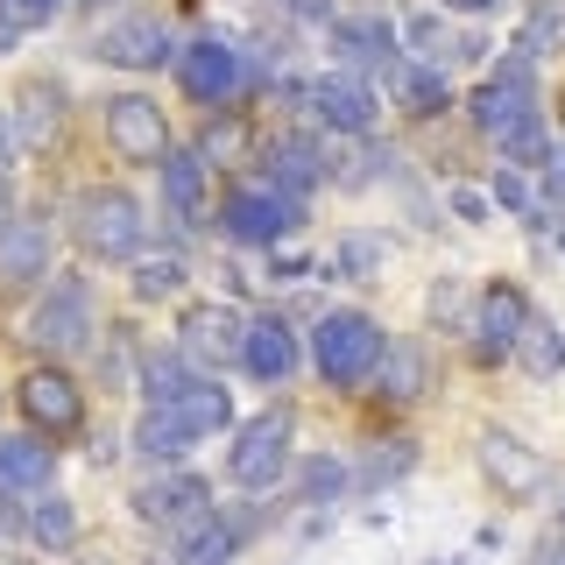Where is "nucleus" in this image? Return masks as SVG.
Wrapping results in <instances>:
<instances>
[{"instance_id": "2f4dec72", "label": "nucleus", "mask_w": 565, "mask_h": 565, "mask_svg": "<svg viewBox=\"0 0 565 565\" xmlns=\"http://www.w3.org/2000/svg\"><path fill=\"white\" fill-rule=\"evenodd\" d=\"M516 50H523L530 64H537V57H558V50H565V0H530Z\"/></svg>"}, {"instance_id": "aec40b11", "label": "nucleus", "mask_w": 565, "mask_h": 565, "mask_svg": "<svg viewBox=\"0 0 565 565\" xmlns=\"http://www.w3.org/2000/svg\"><path fill=\"white\" fill-rule=\"evenodd\" d=\"M57 473V452L43 446V431H8L0 438V494H35Z\"/></svg>"}, {"instance_id": "7c9ffc66", "label": "nucleus", "mask_w": 565, "mask_h": 565, "mask_svg": "<svg viewBox=\"0 0 565 565\" xmlns=\"http://www.w3.org/2000/svg\"><path fill=\"white\" fill-rule=\"evenodd\" d=\"M29 537L43 544V552H71V544H78V509H71L64 494H35L29 502Z\"/></svg>"}, {"instance_id": "b1692460", "label": "nucleus", "mask_w": 565, "mask_h": 565, "mask_svg": "<svg viewBox=\"0 0 565 565\" xmlns=\"http://www.w3.org/2000/svg\"><path fill=\"white\" fill-rule=\"evenodd\" d=\"M43 269H50V226L14 220L0 234V282H43Z\"/></svg>"}, {"instance_id": "4c0bfd02", "label": "nucleus", "mask_w": 565, "mask_h": 565, "mask_svg": "<svg viewBox=\"0 0 565 565\" xmlns=\"http://www.w3.org/2000/svg\"><path fill=\"white\" fill-rule=\"evenodd\" d=\"M0 14H8V22H22V29H43L50 14H57V0H0Z\"/></svg>"}, {"instance_id": "0eeeda50", "label": "nucleus", "mask_w": 565, "mask_h": 565, "mask_svg": "<svg viewBox=\"0 0 565 565\" xmlns=\"http://www.w3.org/2000/svg\"><path fill=\"white\" fill-rule=\"evenodd\" d=\"M29 340L50 353H78L93 347V282L85 276H57L43 290V305L29 311Z\"/></svg>"}, {"instance_id": "a18cd8bd", "label": "nucleus", "mask_w": 565, "mask_h": 565, "mask_svg": "<svg viewBox=\"0 0 565 565\" xmlns=\"http://www.w3.org/2000/svg\"><path fill=\"white\" fill-rule=\"evenodd\" d=\"M14 43H22V22H8V14H0V57H8Z\"/></svg>"}, {"instance_id": "f3484780", "label": "nucleus", "mask_w": 565, "mask_h": 565, "mask_svg": "<svg viewBox=\"0 0 565 565\" xmlns=\"http://www.w3.org/2000/svg\"><path fill=\"white\" fill-rule=\"evenodd\" d=\"M57 128H64V85L29 78L22 93H14V106H8V141L14 149H50Z\"/></svg>"}, {"instance_id": "ea45409f", "label": "nucleus", "mask_w": 565, "mask_h": 565, "mask_svg": "<svg viewBox=\"0 0 565 565\" xmlns=\"http://www.w3.org/2000/svg\"><path fill=\"white\" fill-rule=\"evenodd\" d=\"M530 565H565V530H544V537L530 544Z\"/></svg>"}, {"instance_id": "58836bf2", "label": "nucleus", "mask_w": 565, "mask_h": 565, "mask_svg": "<svg viewBox=\"0 0 565 565\" xmlns=\"http://www.w3.org/2000/svg\"><path fill=\"white\" fill-rule=\"evenodd\" d=\"M99 375H106V382H128V375H135V353H128V332H114V347H106Z\"/></svg>"}, {"instance_id": "6ab92c4d", "label": "nucleus", "mask_w": 565, "mask_h": 565, "mask_svg": "<svg viewBox=\"0 0 565 565\" xmlns=\"http://www.w3.org/2000/svg\"><path fill=\"white\" fill-rule=\"evenodd\" d=\"M382 85H388V99H396V114H417V120H431V114L452 106V85L438 78L431 64H417V57H396L382 71Z\"/></svg>"}, {"instance_id": "f8f14e48", "label": "nucleus", "mask_w": 565, "mask_h": 565, "mask_svg": "<svg viewBox=\"0 0 565 565\" xmlns=\"http://www.w3.org/2000/svg\"><path fill=\"white\" fill-rule=\"evenodd\" d=\"M106 141L128 163H163L170 156V114L141 93H120V99H106Z\"/></svg>"}, {"instance_id": "7ed1b4c3", "label": "nucleus", "mask_w": 565, "mask_h": 565, "mask_svg": "<svg viewBox=\"0 0 565 565\" xmlns=\"http://www.w3.org/2000/svg\"><path fill=\"white\" fill-rule=\"evenodd\" d=\"M467 114H473V128H481L488 141H509V135L537 128V64H530L523 50H509V57L473 85Z\"/></svg>"}, {"instance_id": "20e7f679", "label": "nucleus", "mask_w": 565, "mask_h": 565, "mask_svg": "<svg viewBox=\"0 0 565 565\" xmlns=\"http://www.w3.org/2000/svg\"><path fill=\"white\" fill-rule=\"evenodd\" d=\"M71 234H78V247L99 255V262H135L141 241H149V226H141V205L120 184H99V191H85V199L71 205Z\"/></svg>"}, {"instance_id": "dca6fc26", "label": "nucleus", "mask_w": 565, "mask_h": 565, "mask_svg": "<svg viewBox=\"0 0 565 565\" xmlns=\"http://www.w3.org/2000/svg\"><path fill=\"white\" fill-rule=\"evenodd\" d=\"M530 326V297L516 282H488L481 290V311H473V340H481V361H502V353H516Z\"/></svg>"}, {"instance_id": "09e8293b", "label": "nucleus", "mask_w": 565, "mask_h": 565, "mask_svg": "<svg viewBox=\"0 0 565 565\" xmlns=\"http://www.w3.org/2000/svg\"><path fill=\"white\" fill-rule=\"evenodd\" d=\"M0 156H8V114H0Z\"/></svg>"}, {"instance_id": "37998d69", "label": "nucleus", "mask_w": 565, "mask_h": 565, "mask_svg": "<svg viewBox=\"0 0 565 565\" xmlns=\"http://www.w3.org/2000/svg\"><path fill=\"white\" fill-rule=\"evenodd\" d=\"M452 212H459V220H488V199H481V191H452Z\"/></svg>"}, {"instance_id": "79ce46f5", "label": "nucleus", "mask_w": 565, "mask_h": 565, "mask_svg": "<svg viewBox=\"0 0 565 565\" xmlns=\"http://www.w3.org/2000/svg\"><path fill=\"white\" fill-rule=\"evenodd\" d=\"M459 311H467V305H459V290H452V282H438V290H431V318L446 326V318H459Z\"/></svg>"}, {"instance_id": "a878e982", "label": "nucleus", "mask_w": 565, "mask_h": 565, "mask_svg": "<svg viewBox=\"0 0 565 565\" xmlns=\"http://www.w3.org/2000/svg\"><path fill=\"white\" fill-rule=\"evenodd\" d=\"M191 382H199V375H191V361H184L177 347H156V353H141V367H135V388L149 396V411H170V403L184 396Z\"/></svg>"}, {"instance_id": "473e14b6", "label": "nucleus", "mask_w": 565, "mask_h": 565, "mask_svg": "<svg viewBox=\"0 0 565 565\" xmlns=\"http://www.w3.org/2000/svg\"><path fill=\"white\" fill-rule=\"evenodd\" d=\"M516 361H523V375L552 382L558 367H565V332L552 326V318H530V326H523V340H516Z\"/></svg>"}, {"instance_id": "6e6552de", "label": "nucleus", "mask_w": 565, "mask_h": 565, "mask_svg": "<svg viewBox=\"0 0 565 565\" xmlns=\"http://www.w3.org/2000/svg\"><path fill=\"white\" fill-rule=\"evenodd\" d=\"M290 99L305 106V114H311L326 135H375V114H382V99L367 93L361 78H347V71H332V78H311V85H297Z\"/></svg>"}, {"instance_id": "4468645a", "label": "nucleus", "mask_w": 565, "mask_h": 565, "mask_svg": "<svg viewBox=\"0 0 565 565\" xmlns=\"http://www.w3.org/2000/svg\"><path fill=\"white\" fill-rule=\"evenodd\" d=\"M14 396H22V417L35 431H78L85 424V396H78V382H71L64 367H29Z\"/></svg>"}, {"instance_id": "412c9836", "label": "nucleus", "mask_w": 565, "mask_h": 565, "mask_svg": "<svg viewBox=\"0 0 565 565\" xmlns=\"http://www.w3.org/2000/svg\"><path fill=\"white\" fill-rule=\"evenodd\" d=\"M481 473L494 488H509V494H530L544 481V459L530 452L516 431H481Z\"/></svg>"}, {"instance_id": "39448f33", "label": "nucleus", "mask_w": 565, "mask_h": 565, "mask_svg": "<svg viewBox=\"0 0 565 565\" xmlns=\"http://www.w3.org/2000/svg\"><path fill=\"white\" fill-rule=\"evenodd\" d=\"M297 226H305V199H290V191H276V184L234 191V199L220 205V234H226V241H241V247L290 241Z\"/></svg>"}, {"instance_id": "423d86ee", "label": "nucleus", "mask_w": 565, "mask_h": 565, "mask_svg": "<svg viewBox=\"0 0 565 565\" xmlns=\"http://www.w3.org/2000/svg\"><path fill=\"white\" fill-rule=\"evenodd\" d=\"M135 516L149 523V530L191 537L199 523H212V488L199 481V473L170 467V473H156V481H141V488H135Z\"/></svg>"}, {"instance_id": "bb28decb", "label": "nucleus", "mask_w": 565, "mask_h": 565, "mask_svg": "<svg viewBox=\"0 0 565 565\" xmlns=\"http://www.w3.org/2000/svg\"><path fill=\"white\" fill-rule=\"evenodd\" d=\"M170 411L184 417L191 438H212V431H226V424H234V396H226V382H205V375H199L184 396L170 403Z\"/></svg>"}, {"instance_id": "f257e3e1", "label": "nucleus", "mask_w": 565, "mask_h": 565, "mask_svg": "<svg viewBox=\"0 0 565 565\" xmlns=\"http://www.w3.org/2000/svg\"><path fill=\"white\" fill-rule=\"evenodd\" d=\"M290 438H297V411L290 403H269V411H255L247 424H234V438H226V481L262 494L282 481V467H290Z\"/></svg>"}, {"instance_id": "ddd939ff", "label": "nucleus", "mask_w": 565, "mask_h": 565, "mask_svg": "<svg viewBox=\"0 0 565 565\" xmlns=\"http://www.w3.org/2000/svg\"><path fill=\"white\" fill-rule=\"evenodd\" d=\"M163 212L177 234H199L212 220V163L199 149H170L163 156Z\"/></svg>"}, {"instance_id": "9d476101", "label": "nucleus", "mask_w": 565, "mask_h": 565, "mask_svg": "<svg viewBox=\"0 0 565 565\" xmlns=\"http://www.w3.org/2000/svg\"><path fill=\"white\" fill-rule=\"evenodd\" d=\"M241 340H247V318L226 305V297H205V305L177 311V353H184L191 367L199 361H241Z\"/></svg>"}, {"instance_id": "c9c22d12", "label": "nucleus", "mask_w": 565, "mask_h": 565, "mask_svg": "<svg viewBox=\"0 0 565 565\" xmlns=\"http://www.w3.org/2000/svg\"><path fill=\"white\" fill-rule=\"evenodd\" d=\"M347 481H353L347 459H311L305 467V502H332V494H347Z\"/></svg>"}, {"instance_id": "cd10ccee", "label": "nucleus", "mask_w": 565, "mask_h": 565, "mask_svg": "<svg viewBox=\"0 0 565 565\" xmlns=\"http://www.w3.org/2000/svg\"><path fill=\"white\" fill-rule=\"evenodd\" d=\"M375 170H396V163H388L367 135H340V149H326V184H340V191L375 184Z\"/></svg>"}, {"instance_id": "5701e85b", "label": "nucleus", "mask_w": 565, "mask_h": 565, "mask_svg": "<svg viewBox=\"0 0 565 565\" xmlns=\"http://www.w3.org/2000/svg\"><path fill=\"white\" fill-rule=\"evenodd\" d=\"M403 35V50H411L417 64H459V57H481V35H452L446 14H411V22L396 29Z\"/></svg>"}, {"instance_id": "72a5a7b5", "label": "nucleus", "mask_w": 565, "mask_h": 565, "mask_svg": "<svg viewBox=\"0 0 565 565\" xmlns=\"http://www.w3.org/2000/svg\"><path fill=\"white\" fill-rule=\"evenodd\" d=\"M234 552H241V530L234 523H199L191 537H177V565H234Z\"/></svg>"}, {"instance_id": "c85d7f7f", "label": "nucleus", "mask_w": 565, "mask_h": 565, "mask_svg": "<svg viewBox=\"0 0 565 565\" xmlns=\"http://www.w3.org/2000/svg\"><path fill=\"white\" fill-rule=\"evenodd\" d=\"M424 375H431L424 347L417 340H388V353H382V396L388 403H417L424 396Z\"/></svg>"}, {"instance_id": "c03bdc74", "label": "nucleus", "mask_w": 565, "mask_h": 565, "mask_svg": "<svg viewBox=\"0 0 565 565\" xmlns=\"http://www.w3.org/2000/svg\"><path fill=\"white\" fill-rule=\"evenodd\" d=\"M340 269H353V276H361V269H375V247H367V241H353L347 255H340Z\"/></svg>"}, {"instance_id": "de8ad7c7", "label": "nucleus", "mask_w": 565, "mask_h": 565, "mask_svg": "<svg viewBox=\"0 0 565 565\" xmlns=\"http://www.w3.org/2000/svg\"><path fill=\"white\" fill-rule=\"evenodd\" d=\"M8 226H14V191L0 184V234H8Z\"/></svg>"}, {"instance_id": "1a4fd4ad", "label": "nucleus", "mask_w": 565, "mask_h": 565, "mask_svg": "<svg viewBox=\"0 0 565 565\" xmlns=\"http://www.w3.org/2000/svg\"><path fill=\"white\" fill-rule=\"evenodd\" d=\"M247 78H255V64H247L234 43H220V35H199L191 50H177V85L205 106H226Z\"/></svg>"}, {"instance_id": "a211bd4d", "label": "nucleus", "mask_w": 565, "mask_h": 565, "mask_svg": "<svg viewBox=\"0 0 565 565\" xmlns=\"http://www.w3.org/2000/svg\"><path fill=\"white\" fill-rule=\"evenodd\" d=\"M332 57L347 64V78L353 71H388L403 57V35L388 22H361V14H353V22H332Z\"/></svg>"}, {"instance_id": "f03ea898", "label": "nucleus", "mask_w": 565, "mask_h": 565, "mask_svg": "<svg viewBox=\"0 0 565 565\" xmlns=\"http://www.w3.org/2000/svg\"><path fill=\"white\" fill-rule=\"evenodd\" d=\"M382 353H388V332L367 311H326V318H318V332H311V367L332 388L367 382L382 367Z\"/></svg>"}, {"instance_id": "c756f323", "label": "nucleus", "mask_w": 565, "mask_h": 565, "mask_svg": "<svg viewBox=\"0 0 565 565\" xmlns=\"http://www.w3.org/2000/svg\"><path fill=\"white\" fill-rule=\"evenodd\" d=\"M128 290L141 297V305L177 297V290H184V255H149V247H141V255L128 262Z\"/></svg>"}, {"instance_id": "2eb2a0df", "label": "nucleus", "mask_w": 565, "mask_h": 565, "mask_svg": "<svg viewBox=\"0 0 565 565\" xmlns=\"http://www.w3.org/2000/svg\"><path fill=\"white\" fill-rule=\"evenodd\" d=\"M297 361H305V340H297V326L282 311L269 318H247V340H241V367L255 382H290Z\"/></svg>"}, {"instance_id": "393cba45", "label": "nucleus", "mask_w": 565, "mask_h": 565, "mask_svg": "<svg viewBox=\"0 0 565 565\" xmlns=\"http://www.w3.org/2000/svg\"><path fill=\"white\" fill-rule=\"evenodd\" d=\"M199 446V438L184 431V417L177 411H141V424H135V452L149 459L156 473H170V467H184V452Z\"/></svg>"}, {"instance_id": "4be33fe9", "label": "nucleus", "mask_w": 565, "mask_h": 565, "mask_svg": "<svg viewBox=\"0 0 565 565\" xmlns=\"http://www.w3.org/2000/svg\"><path fill=\"white\" fill-rule=\"evenodd\" d=\"M269 184L276 191H290V199H305V191H318L326 184V149H318L311 135H282V141H269Z\"/></svg>"}, {"instance_id": "9b49d317", "label": "nucleus", "mask_w": 565, "mask_h": 565, "mask_svg": "<svg viewBox=\"0 0 565 565\" xmlns=\"http://www.w3.org/2000/svg\"><path fill=\"white\" fill-rule=\"evenodd\" d=\"M93 57L120 64V71H163V64H177V43H170V29L156 22V14H114V22L99 29Z\"/></svg>"}, {"instance_id": "3c124183", "label": "nucleus", "mask_w": 565, "mask_h": 565, "mask_svg": "<svg viewBox=\"0 0 565 565\" xmlns=\"http://www.w3.org/2000/svg\"><path fill=\"white\" fill-rule=\"evenodd\" d=\"M552 247H558V255H565V226H558V234H552Z\"/></svg>"}, {"instance_id": "8fccbe9b", "label": "nucleus", "mask_w": 565, "mask_h": 565, "mask_svg": "<svg viewBox=\"0 0 565 565\" xmlns=\"http://www.w3.org/2000/svg\"><path fill=\"white\" fill-rule=\"evenodd\" d=\"M78 565H114V558H99V552H93V558H78Z\"/></svg>"}, {"instance_id": "49530a36", "label": "nucleus", "mask_w": 565, "mask_h": 565, "mask_svg": "<svg viewBox=\"0 0 565 565\" xmlns=\"http://www.w3.org/2000/svg\"><path fill=\"white\" fill-rule=\"evenodd\" d=\"M452 8H459V14H494V0H446V14H452Z\"/></svg>"}, {"instance_id": "603ef678", "label": "nucleus", "mask_w": 565, "mask_h": 565, "mask_svg": "<svg viewBox=\"0 0 565 565\" xmlns=\"http://www.w3.org/2000/svg\"><path fill=\"white\" fill-rule=\"evenodd\" d=\"M78 8H114V0H78Z\"/></svg>"}, {"instance_id": "f704fd0d", "label": "nucleus", "mask_w": 565, "mask_h": 565, "mask_svg": "<svg viewBox=\"0 0 565 565\" xmlns=\"http://www.w3.org/2000/svg\"><path fill=\"white\" fill-rule=\"evenodd\" d=\"M494 205H509V212H530V220H537V226L552 220V212H544L537 199H530V177H523V170H509V163L494 170Z\"/></svg>"}, {"instance_id": "e433bc0d", "label": "nucleus", "mask_w": 565, "mask_h": 565, "mask_svg": "<svg viewBox=\"0 0 565 565\" xmlns=\"http://www.w3.org/2000/svg\"><path fill=\"white\" fill-rule=\"evenodd\" d=\"M375 452H382V459H375V467L361 473L367 488H382L388 473H411V467H417V446H411V438H396V446H375Z\"/></svg>"}, {"instance_id": "864d4df0", "label": "nucleus", "mask_w": 565, "mask_h": 565, "mask_svg": "<svg viewBox=\"0 0 565 565\" xmlns=\"http://www.w3.org/2000/svg\"><path fill=\"white\" fill-rule=\"evenodd\" d=\"M0 565H22V558H0Z\"/></svg>"}, {"instance_id": "a19ab883", "label": "nucleus", "mask_w": 565, "mask_h": 565, "mask_svg": "<svg viewBox=\"0 0 565 565\" xmlns=\"http://www.w3.org/2000/svg\"><path fill=\"white\" fill-rule=\"evenodd\" d=\"M22 530H29V509L14 502V494H0V544H8V537H22Z\"/></svg>"}]
</instances>
